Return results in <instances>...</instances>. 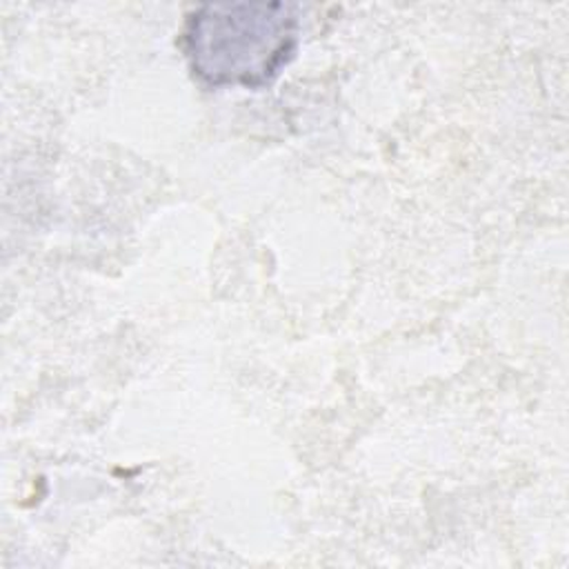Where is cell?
<instances>
[{
  "mask_svg": "<svg viewBox=\"0 0 569 569\" xmlns=\"http://www.w3.org/2000/svg\"><path fill=\"white\" fill-rule=\"evenodd\" d=\"M298 7L289 2H222L193 9L182 27V51L209 87L262 89L296 53Z\"/></svg>",
  "mask_w": 569,
  "mask_h": 569,
  "instance_id": "cell-1",
  "label": "cell"
}]
</instances>
